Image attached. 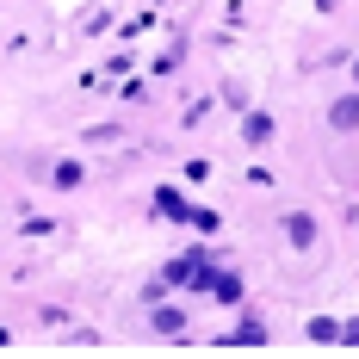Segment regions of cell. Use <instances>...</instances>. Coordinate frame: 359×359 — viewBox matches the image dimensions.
Listing matches in <instances>:
<instances>
[{
    "mask_svg": "<svg viewBox=\"0 0 359 359\" xmlns=\"http://www.w3.org/2000/svg\"><path fill=\"white\" fill-rule=\"evenodd\" d=\"M56 186H81V161H62L56 168Z\"/></svg>",
    "mask_w": 359,
    "mask_h": 359,
    "instance_id": "cell-8",
    "label": "cell"
},
{
    "mask_svg": "<svg viewBox=\"0 0 359 359\" xmlns=\"http://www.w3.org/2000/svg\"><path fill=\"white\" fill-rule=\"evenodd\" d=\"M161 285H211V254L205 248H192V254H180L174 266H168V273H161Z\"/></svg>",
    "mask_w": 359,
    "mask_h": 359,
    "instance_id": "cell-1",
    "label": "cell"
},
{
    "mask_svg": "<svg viewBox=\"0 0 359 359\" xmlns=\"http://www.w3.org/2000/svg\"><path fill=\"white\" fill-rule=\"evenodd\" d=\"M155 328H161V334H180V328H186V316H180V310H161V316H155Z\"/></svg>",
    "mask_w": 359,
    "mask_h": 359,
    "instance_id": "cell-7",
    "label": "cell"
},
{
    "mask_svg": "<svg viewBox=\"0 0 359 359\" xmlns=\"http://www.w3.org/2000/svg\"><path fill=\"white\" fill-rule=\"evenodd\" d=\"M211 291L223 304H236V297H242V279H236V273H211Z\"/></svg>",
    "mask_w": 359,
    "mask_h": 359,
    "instance_id": "cell-4",
    "label": "cell"
},
{
    "mask_svg": "<svg viewBox=\"0 0 359 359\" xmlns=\"http://www.w3.org/2000/svg\"><path fill=\"white\" fill-rule=\"evenodd\" d=\"M180 223H192V229H205V236H211V229H217V211H205V205H186V217H180Z\"/></svg>",
    "mask_w": 359,
    "mask_h": 359,
    "instance_id": "cell-5",
    "label": "cell"
},
{
    "mask_svg": "<svg viewBox=\"0 0 359 359\" xmlns=\"http://www.w3.org/2000/svg\"><path fill=\"white\" fill-rule=\"evenodd\" d=\"M285 236L297 242V248H310V242H316V223H310V217L297 211V217H285Z\"/></svg>",
    "mask_w": 359,
    "mask_h": 359,
    "instance_id": "cell-3",
    "label": "cell"
},
{
    "mask_svg": "<svg viewBox=\"0 0 359 359\" xmlns=\"http://www.w3.org/2000/svg\"><path fill=\"white\" fill-rule=\"evenodd\" d=\"M242 137H248V143H266V137H273V118H260V111H254L248 124H242Z\"/></svg>",
    "mask_w": 359,
    "mask_h": 359,
    "instance_id": "cell-6",
    "label": "cell"
},
{
    "mask_svg": "<svg viewBox=\"0 0 359 359\" xmlns=\"http://www.w3.org/2000/svg\"><path fill=\"white\" fill-rule=\"evenodd\" d=\"M328 124H334V130H353L359 124V93L353 100H334V106H328Z\"/></svg>",
    "mask_w": 359,
    "mask_h": 359,
    "instance_id": "cell-2",
    "label": "cell"
},
{
    "mask_svg": "<svg viewBox=\"0 0 359 359\" xmlns=\"http://www.w3.org/2000/svg\"><path fill=\"white\" fill-rule=\"evenodd\" d=\"M353 81H359V62H353Z\"/></svg>",
    "mask_w": 359,
    "mask_h": 359,
    "instance_id": "cell-9",
    "label": "cell"
}]
</instances>
